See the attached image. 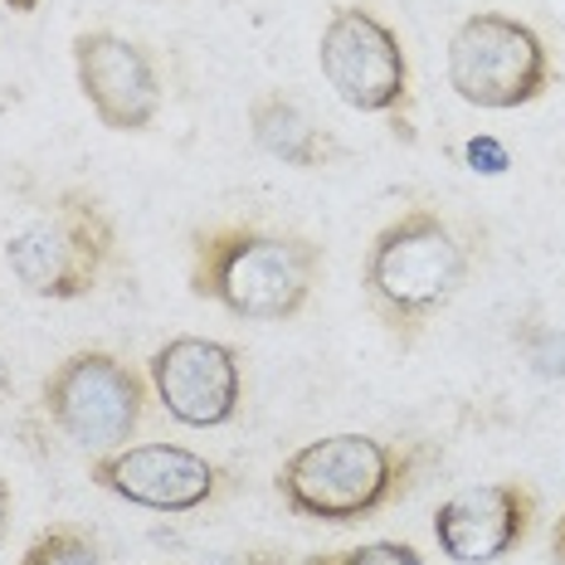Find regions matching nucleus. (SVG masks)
<instances>
[{"label":"nucleus","instance_id":"f257e3e1","mask_svg":"<svg viewBox=\"0 0 565 565\" xmlns=\"http://www.w3.org/2000/svg\"><path fill=\"white\" fill-rule=\"evenodd\" d=\"M322 249L302 234H278L258 225H215L195 234L191 292L239 322H288L308 308Z\"/></svg>","mask_w":565,"mask_h":565},{"label":"nucleus","instance_id":"f03ea898","mask_svg":"<svg viewBox=\"0 0 565 565\" xmlns=\"http://www.w3.org/2000/svg\"><path fill=\"white\" fill-rule=\"evenodd\" d=\"M468 244L454 234V225L439 210H405L371 239L361 288H366L371 312L399 347H409L424 327L434 322L458 288L468 282Z\"/></svg>","mask_w":565,"mask_h":565},{"label":"nucleus","instance_id":"7ed1b4c3","mask_svg":"<svg viewBox=\"0 0 565 565\" xmlns=\"http://www.w3.org/2000/svg\"><path fill=\"white\" fill-rule=\"evenodd\" d=\"M409 454L375 434H327L282 458L274 488L302 522L356 526L405 492Z\"/></svg>","mask_w":565,"mask_h":565},{"label":"nucleus","instance_id":"20e7f679","mask_svg":"<svg viewBox=\"0 0 565 565\" xmlns=\"http://www.w3.org/2000/svg\"><path fill=\"white\" fill-rule=\"evenodd\" d=\"M113 254H117L113 215L103 210L98 195L78 191V185L58 191L40 215L25 220L6 239V264L15 282L30 298H50V302L88 298L113 268Z\"/></svg>","mask_w":565,"mask_h":565},{"label":"nucleus","instance_id":"39448f33","mask_svg":"<svg viewBox=\"0 0 565 565\" xmlns=\"http://www.w3.org/2000/svg\"><path fill=\"white\" fill-rule=\"evenodd\" d=\"M449 88L468 108L516 113L551 88V50L526 20L478 10L449 34Z\"/></svg>","mask_w":565,"mask_h":565},{"label":"nucleus","instance_id":"423d86ee","mask_svg":"<svg viewBox=\"0 0 565 565\" xmlns=\"http://www.w3.org/2000/svg\"><path fill=\"white\" fill-rule=\"evenodd\" d=\"M44 419L84 454H113L137 434L147 409V381L103 347L74 351L40 385Z\"/></svg>","mask_w":565,"mask_h":565},{"label":"nucleus","instance_id":"0eeeda50","mask_svg":"<svg viewBox=\"0 0 565 565\" xmlns=\"http://www.w3.org/2000/svg\"><path fill=\"white\" fill-rule=\"evenodd\" d=\"M317 68L351 113H399L409 103V58L399 34L366 6H337L317 40Z\"/></svg>","mask_w":565,"mask_h":565},{"label":"nucleus","instance_id":"6e6552de","mask_svg":"<svg viewBox=\"0 0 565 565\" xmlns=\"http://www.w3.org/2000/svg\"><path fill=\"white\" fill-rule=\"evenodd\" d=\"M147 381L161 409L185 429H220L244 405V366L239 351L215 337H171L151 351Z\"/></svg>","mask_w":565,"mask_h":565},{"label":"nucleus","instance_id":"1a4fd4ad","mask_svg":"<svg viewBox=\"0 0 565 565\" xmlns=\"http://www.w3.org/2000/svg\"><path fill=\"white\" fill-rule=\"evenodd\" d=\"M88 478L132 508L167 516L210 508L220 498V482H225V473L205 454L181 449V444H122V449L93 458Z\"/></svg>","mask_w":565,"mask_h":565},{"label":"nucleus","instance_id":"9d476101","mask_svg":"<svg viewBox=\"0 0 565 565\" xmlns=\"http://www.w3.org/2000/svg\"><path fill=\"white\" fill-rule=\"evenodd\" d=\"M78 93L108 132H147L161 113V78L151 54L117 30L74 34Z\"/></svg>","mask_w":565,"mask_h":565},{"label":"nucleus","instance_id":"9b49d317","mask_svg":"<svg viewBox=\"0 0 565 565\" xmlns=\"http://www.w3.org/2000/svg\"><path fill=\"white\" fill-rule=\"evenodd\" d=\"M536 522V492L526 482H478L434 512V541L454 565H492L512 556Z\"/></svg>","mask_w":565,"mask_h":565},{"label":"nucleus","instance_id":"f8f14e48","mask_svg":"<svg viewBox=\"0 0 565 565\" xmlns=\"http://www.w3.org/2000/svg\"><path fill=\"white\" fill-rule=\"evenodd\" d=\"M249 132L258 141V151H268V157L292 171H322L341 157V141L327 132V127H317L312 117L302 113V103H292L288 93H278V88L258 93L249 103Z\"/></svg>","mask_w":565,"mask_h":565},{"label":"nucleus","instance_id":"ddd939ff","mask_svg":"<svg viewBox=\"0 0 565 565\" xmlns=\"http://www.w3.org/2000/svg\"><path fill=\"white\" fill-rule=\"evenodd\" d=\"M15 565H103V551H98V541H93L84 526L54 522V526H44L25 551H20Z\"/></svg>","mask_w":565,"mask_h":565},{"label":"nucleus","instance_id":"4468645a","mask_svg":"<svg viewBox=\"0 0 565 565\" xmlns=\"http://www.w3.org/2000/svg\"><path fill=\"white\" fill-rule=\"evenodd\" d=\"M302 565H424L409 541H366V546L332 551V556H308Z\"/></svg>","mask_w":565,"mask_h":565},{"label":"nucleus","instance_id":"2eb2a0df","mask_svg":"<svg viewBox=\"0 0 565 565\" xmlns=\"http://www.w3.org/2000/svg\"><path fill=\"white\" fill-rule=\"evenodd\" d=\"M522 347H526V361H532V371L541 381H565V332L561 327H536Z\"/></svg>","mask_w":565,"mask_h":565},{"label":"nucleus","instance_id":"dca6fc26","mask_svg":"<svg viewBox=\"0 0 565 565\" xmlns=\"http://www.w3.org/2000/svg\"><path fill=\"white\" fill-rule=\"evenodd\" d=\"M463 161H468V171H478V175H508L512 151H508V141L478 132V137L463 141Z\"/></svg>","mask_w":565,"mask_h":565},{"label":"nucleus","instance_id":"f3484780","mask_svg":"<svg viewBox=\"0 0 565 565\" xmlns=\"http://www.w3.org/2000/svg\"><path fill=\"white\" fill-rule=\"evenodd\" d=\"M551 556H556V561L565 565V516L556 522V536H551Z\"/></svg>","mask_w":565,"mask_h":565},{"label":"nucleus","instance_id":"a211bd4d","mask_svg":"<svg viewBox=\"0 0 565 565\" xmlns=\"http://www.w3.org/2000/svg\"><path fill=\"white\" fill-rule=\"evenodd\" d=\"M6 512H10V482L0 478V532H6Z\"/></svg>","mask_w":565,"mask_h":565},{"label":"nucleus","instance_id":"6ab92c4d","mask_svg":"<svg viewBox=\"0 0 565 565\" xmlns=\"http://www.w3.org/2000/svg\"><path fill=\"white\" fill-rule=\"evenodd\" d=\"M10 10H15V15H34V10H40V0H6Z\"/></svg>","mask_w":565,"mask_h":565},{"label":"nucleus","instance_id":"aec40b11","mask_svg":"<svg viewBox=\"0 0 565 565\" xmlns=\"http://www.w3.org/2000/svg\"><path fill=\"white\" fill-rule=\"evenodd\" d=\"M6 391H10V371H6V361H0V399H6Z\"/></svg>","mask_w":565,"mask_h":565}]
</instances>
